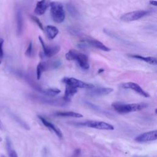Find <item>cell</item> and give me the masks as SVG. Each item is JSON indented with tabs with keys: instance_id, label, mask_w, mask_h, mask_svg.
Masks as SVG:
<instances>
[{
	"instance_id": "cell-1",
	"label": "cell",
	"mask_w": 157,
	"mask_h": 157,
	"mask_svg": "<svg viewBox=\"0 0 157 157\" xmlns=\"http://www.w3.org/2000/svg\"><path fill=\"white\" fill-rule=\"evenodd\" d=\"M114 110L119 113H128L132 112L139 111L146 108L148 105L145 103L124 104L120 102H115L112 104Z\"/></svg>"
},
{
	"instance_id": "cell-2",
	"label": "cell",
	"mask_w": 157,
	"mask_h": 157,
	"mask_svg": "<svg viewBox=\"0 0 157 157\" xmlns=\"http://www.w3.org/2000/svg\"><path fill=\"white\" fill-rule=\"evenodd\" d=\"M66 58L69 61H76L82 69L88 70L90 68L88 56L75 50H69L66 54Z\"/></svg>"
},
{
	"instance_id": "cell-3",
	"label": "cell",
	"mask_w": 157,
	"mask_h": 157,
	"mask_svg": "<svg viewBox=\"0 0 157 157\" xmlns=\"http://www.w3.org/2000/svg\"><path fill=\"white\" fill-rule=\"evenodd\" d=\"M50 13L52 19L58 23H62L65 19V12L63 4L59 2L52 1L50 2Z\"/></svg>"
},
{
	"instance_id": "cell-4",
	"label": "cell",
	"mask_w": 157,
	"mask_h": 157,
	"mask_svg": "<svg viewBox=\"0 0 157 157\" xmlns=\"http://www.w3.org/2000/svg\"><path fill=\"white\" fill-rule=\"evenodd\" d=\"M62 82H63L66 85L72 86L76 89L86 88L90 90L94 87V85L91 83L84 82L74 77H64L62 79Z\"/></svg>"
},
{
	"instance_id": "cell-5",
	"label": "cell",
	"mask_w": 157,
	"mask_h": 157,
	"mask_svg": "<svg viewBox=\"0 0 157 157\" xmlns=\"http://www.w3.org/2000/svg\"><path fill=\"white\" fill-rule=\"evenodd\" d=\"M79 125L86 126L88 128H94L101 130H113L114 126L108 123L96 121V120H87L82 123H78Z\"/></svg>"
},
{
	"instance_id": "cell-6",
	"label": "cell",
	"mask_w": 157,
	"mask_h": 157,
	"mask_svg": "<svg viewBox=\"0 0 157 157\" xmlns=\"http://www.w3.org/2000/svg\"><path fill=\"white\" fill-rule=\"evenodd\" d=\"M148 10H136L123 14L121 17V20L123 21H132L137 20L149 13Z\"/></svg>"
},
{
	"instance_id": "cell-7",
	"label": "cell",
	"mask_w": 157,
	"mask_h": 157,
	"mask_svg": "<svg viewBox=\"0 0 157 157\" xmlns=\"http://www.w3.org/2000/svg\"><path fill=\"white\" fill-rule=\"evenodd\" d=\"M157 139V131L153 130L148 132H144L137 136L134 140L139 143H145L151 141L156 140Z\"/></svg>"
},
{
	"instance_id": "cell-8",
	"label": "cell",
	"mask_w": 157,
	"mask_h": 157,
	"mask_svg": "<svg viewBox=\"0 0 157 157\" xmlns=\"http://www.w3.org/2000/svg\"><path fill=\"white\" fill-rule=\"evenodd\" d=\"M121 87L124 88V89H130L134 90L135 92L138 93L139 94L145 97V98H148L150 97V94L145 91L137 83H134V82H127V83H124L121 85Z\"/></svg>"
},
{
	"instance_id": "cell-9",
	"label": "cell",
	"mask_w": 157,
	"mask_h": 157,
	"mask_svg": "<svg viewBox=\"0 0 157 157\" xmlns=\"http://www.w3.org/2000/svg\"><path fill=\"white\" fill-rule=\"evenodd\" d=\"M39 40L42 44L44 50V55L47 57H52L60 50V47L58 45L47 46L40 36H39Z\"/></svg>"
},
{
	"instance_id": "cell-10",
	"label": "cell",
	"mask_w": 157,
	"mask_h": 157,
	"mask_svg": "<svg viewBox=\"0 0 157 157\" xmlns=\"http://www.w3.org/2000/svg\"><path fill=\"white\" fill-rule=\"evenodd\" d=\"M113 90L111 88L107 87H94L92 89L88 90L87 93L88 95L91 96H104L107 95Z\"/></svg>"
},
{
	"instance_id": "cell-11",
	"label": "cell",
	"mask_w": 157,
	"mask_h": 157,
	"mask_svg": "<svg viewBox=\"0 0 157 157\" xmlns=\"http://www.w3.org/2000/svg\"><path fill=\"white\" fill-rule=\"evenodd\" d=\"M38 118L39 119H40V120L41 121V122L42 123V124L45 126L47 128H48L49 129L52 130V131H53L56 135L60 139H61L63 137V134L62 132L61 131V130L59 129V128H58L56 126H55L54 124H53L52 122L48 121L47 120H46L44 117L40 116V115H38Z\"/></svg>"
},
{
	"instance_id": "cell-12",
	"label": "cell",
	"mask_w": 157,
	"mask_h": 157,
	"mask_svg": "<svg viewBox=\"0 0 157 157\" xmlns=\"http://www.w3.org/2000/svg\"><path fill=\"white\" fill-rule=\"evenodd\" d=\"M50 1H44V0L38 1L34 9L35 13L39 15H41L44 14L45 12L47 9L50 6Z\"/></svg>"
},
{
	"instance_id": "cell-13",
	"label": "cell",
	"mask_w": 157,
	"mask_h": 157,
	"mask_svg": "<svg viewBox=\"0 0 157 157\" xmlns=\"http://www.w3.org/2000/svg\"><path fill=\"white\" fill-rule=\"evenodd\" d=\"M85 41L89 45L93 47L94 48H96L98 49H100L101 50L105 51V52H109L110 50V48L105 46L104 44H103L101 42L94 39H86L85 40Z\"/></svg>"
},
{
	"instance_id": "cell-14",
	"label": "cell",
	"mask_w": 157,
	"mask_h": 157,
	"mask_svg": "<svg viewBox=\"0 0 157 157\" xmlns=\"http://www.w3.org/2000/svg\"><path fill=\"white\" fill-rule=\"evenodd\" d=\"M16 25H17V33L18 35H20L23 31V20L22 13L20 9H18L16 12Z\"/></svg>"
},
{
	"instance_id": "cell-15",
	"label": "cell",
	"mask_w": 157,
	"mask_h": 157,
	"mask_svg": "<svg viewBox=\"0 0 157 157\" xmlns=\"http://www.w3.org/2000/svg\"><path fill=\"white\" fill-rule=\"evenodd\" d=\"M46 35L49 39H54L59 33L58 28L54 26L48 25L45 27L44 29Z\"/></svg>"
},
{
	"instance_id": "cell-16",
	"label": "cell",
	"mask_w": 157,
	"mask_h": 157,
	"mask_svg": "<svg viewBox=\"0 0 157 157\" xmlns=\"http://www.w3.org/2000/svg\"><path fill=\"white\" fill-rule=\"evenodd\" d=\"M131 58H134L139 60L144 61L146 63H148L150 64H153L156 65L157 64V61H156V57H153V56H148V57H145L139 55H129Z\"/></svg>"
},
{
	"instance_id": "cell-17",
	"label": "cell",
	"mask_w": 157,
	"mask_h": 157,
	"mask_svg": "<svg viewBox=\"0 0 157 157\" xmlns=\"http://www.w3.org/2000/svg\"><path fill=\"white\" fill-rule=\"evenodd\" d=\"M77 92V89L74 88L72 86L66 85L65 93L63 97V99L66 101H70L71 100L72 97Z\"/></svg>"
},
{
	"instance_id": "cell-18",
	"label": "cell",
	"mask_w": 157,
	"mask_h": 157,
	"mask_svg": "<svg viewBox=\"0 0 157 157\" xmlns=\"http://www.w3.org/2000/svg\"><path fill=\"white\" fill-rule=\"evenodd\" d=\"M55 115L59 117H74V118H81L83 117V115L80 113H77L72 111L57 112L55 113Z\"/></svg>"
},
{
	"instance_id": "cell-19",
	"label": "cell",
	"mask_w": 157,
	"mask_h": 157,
	"mask_svg": "<svg viewBox=\"0 0 157 157\" xmlns=\"http://www.w3.org/2000/svg\"><path fill=\"white\" fill-rule=\"evenodd\" d=\"M6 145H7V152L9 154V157H18L17 153L12 148L11 142L8 137L6 138Z\"/></svg>"
},
{
	"instance_id": "cell-20",
	"label": "cell",
	"mask_w": 157,
	"mask_h": 157,
	"mask_svg": "<svg viewBox=\"0 0 157 157\" xmlns=\"http://www.w3.org/2000/svg\"><path fill=\"white\" fill-rule=\"evenodd\" d=\"M44 93V94L48 96H55L57 94H58L60 92L61 90L58 88H47L45 89L44 90H43L42 91Z\"/></svg>"
},
{
	"instance_id": "cell-21",
	"label": "cell",
	"mask_w": 157,
	"mask_h": 157,
	"mask_svg": "<svg viewBox=\"0 0 157 157\" xmlns=\"http://www.w3.org/2000/svg\"><path fill=\"white\" fill-rule=\"evenodd\" d=\"M44 71H45V70H44L43 63L40 62L37 64V68H36V75H37V80H39L40 78L41 75H42V73Z\"/></svg>"
},
{
	"instance_id": "cell-22",
	"label": "cell",
	"mask_w": 157,
	"mask_h": 157,
	"mask_svg": "<svg viewBox=\"0 0 157 157\" xmlns=\"http://www.w3.org/2000/svg\"><path fill=\"white\" fill-rule=\"evenodd\" d=\"M31 19L33 20V21H34V22L36 23V25H37V26L39 27V28H40V29L44 30V28H43L42 23L40 22V21L39 20V19L37 17H36V16L32 15V16L31 17Z\"/></svg>"
},
{
	"instance_id": "cell-23",
	"label": "cell",
	"mask_w": 157,
	"mask_h": 157,
	"mask_svg": "<svg viewBox=\"0 0 157 157\" xmlns=\"http://www.w3.org/2000/svg\"><path fill=\"white\" fill-rule=\"evenodd\" d=\"M3 45H4V39L0 37V64L1 63L4 55L3 51Z\"/></svg>"
},
{
	"instance_id": "cell-24",
	"label": "cell",
	"mask_w": 157,
	"mask_h": 157,
	"mask_svg": "<svg viewBox=\"0 0 157 157\" xmlns=\"http://www.w3.org/2000/svg\"><path fill=\"white\" fill-rule=\"evenodd\" d=\"M32 52H33V44L31 42H30L29 43V45L27 47V49L25 52V55L29 57L31 56L32 55Z\"/></svg>"
},
{
	"instance_id": "cell-25",
	"label": "cell",
	"mask_w": 157,
	"mask_h": 157,
	"mask_svg": "<svg viewBox=\"0 0 157 157\" xmlns=\"http://www.w3.org/2000/svg\"><path fill=\"white\" fill-rule=\"evenodd\" d=\"M67 8H68V11H69L72 15H75L76 10L74 9V7H73V6H69V7H68Z\"/></svg>"
},
{
	"instance_id": "cell-26",
	"label": "cell",
	"mask_w": 157,
	"mask_h": 157,
	"mask_svg": "<svg viewBox=\"0 0 157 157\" xmlns=\"http://www.w3.org/2000/svg\"><path fill=\"white\" fill-rule=\"evenodd\" d=\"M149 3H150L151 5H153V6H156V4H157V1H149Z\"/></svg>"
},
{
	"instance_id": "cell-27",
	"label": "cell",
	"mask_w": 157,
	"mask_h": 157,
	"mask_svg": "<svg viewBox=\"0 0 157 157\" xmlns=\"http://www.w3.org/2000/svg\"><path fill=\"white\" fill-rule=\"evenodd\" d=\"M104 71V69H102V68H101V69H99L98 70V74H101V73L103 72Z\"/></svg>"
},
{
	"instance_id": "cell-28",
	"label": "cell",
	"mask_w": 157,
	"mask_h": 157,
	"mask_svg": "<svg viewBox=\"0 0 157 157\" xmlns=\"http://www.w3.org/2000/svg\"><path fill=\"white\" fill-rule=\"evenodd\" d=\"M0 129H1V130L3 129V125H2V123L1 120H0Z\"/></svg>"
},
{
	"instance_id": "cell-29",
	"label": "cell",
	"mask_w": 157,
	"mask_h": 157,
	"mask_svg": "<svg viewBox=\"0 0 157 157\" xmlns=\"http://www.w3.org/2000/svg\"><path fill=\"white\" fill-rule=\"evenodd\" d=\"M2 138L0 137V142L2 141Z\"/></svg>"
},
{
	"instance_id": "cell-30",
	"label": "cell",
	"mask_w": 157,
	"mask_h": 157,
	"mask_svg": "<svg viewBox=\"0 0 157 157\" xmlns=\"http://www.w3.org/2000/svg\"><path fill=\"white\" fill-rule=\"evenodd\" d=\"M133 157H141V156H133Z\"/></svg>"
},
{
	"instance_id": "cell-31",
	"label": "cell",
	"mask_w": 157,
	"mask_h": 157,
	"mask_svg": "<svg viewBox=\"0 0 157 157\" xmlns=\"http://www.w3.org/2000/svg\"><path fill=\"white\" fill-rule=\"evenodd\" d=\"M1 157H5V156H4V155H2V156H1Z\"/></svg>"
}]
</instances>
